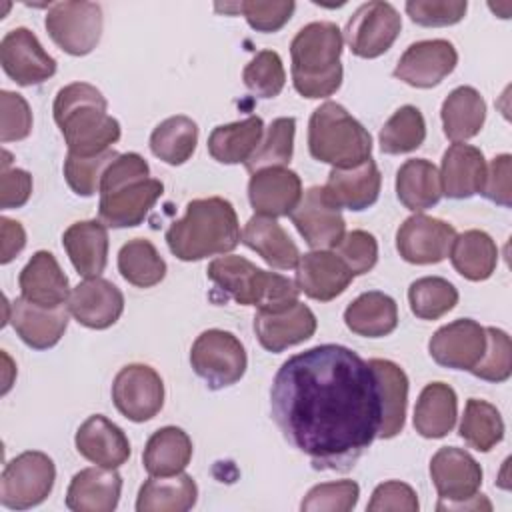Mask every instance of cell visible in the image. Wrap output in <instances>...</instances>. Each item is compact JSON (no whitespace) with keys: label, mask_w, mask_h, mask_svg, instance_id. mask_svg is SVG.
Segmentation results:
<instances>
[{"label":"cell","mask_w":512,"mask_h":512,"mask_svg":"<svg viewBox=\"0 0 512 512\" xmlns=\"http://www.w3.org/2000/svg\"><path fill=\"white\" fill-rule=\"evenodd\" d=\"M270 408L286 442L318 470H350L378 438L382 422L372 368L340 344H320L282 362Z\"/></svg>","instance_id":"1"},{"label":"cell","mask_w":512,"mask_h":512,"mask_svg":"<svg viewBox=\"0 0 512 512\" xmlns=\"http://www.w3.org/2000/svg\"><path fill=\"white\" fill-rule=\"evenodd\" d=\"M52 112L70 154L96 156L120 140V122L108 114L104 94L88 82L62 86Z\"/></svg>","instance_id":"2"},{"label":"cell","mask_w":512,"mask_h":512,"mask_svg":"<svg viewBox=\"0 0 512 512\" xmlns=\"http://www.w3.org/2000/svg\"><path fill=\"white\" fill-rule=\"evenodd\" d=\"M242 232L234 206L220 198H196L186 204V214L166 230L170 252L184 262L228 254L240 244Z\"/></svg>","instance_id":"3"},{"label":"cell","mask_w":512,"mask_h":512,"mask_svg":"<svg viewBox=\"0 0 512 512\" xmlns=\"http://www.w3.org/2000/svg\"><path fill=\"white\" fill-rule=\"evenodd\" d=\"M164 192V184L150 178L148 162L136 154H118L100 182L98 220L106 228H132L144 222Z\"/></svg>","instance_id":"4"},{"label":"cell","mask_w":512,"mask_h":512,"mask_svg":"<svg viewBox=\"0 0 512 512\" xmlns=\"http://www.w3.org/2000/svg\"><path fill=\"white\" fill-rule=\"evenodd\" d=\"M342 32L334 22H310L290 42L292 82L304 98L332 96L342 84Z\"/></svg>","instance_id":"5"},{"label":"cell","mask_w":512,"mask_h":512,"mask_svg":"<svg viewBox=\"0 0 512 512\" xmlns=\"http://www.w3.org/2000/svg\"><path fill=\"white\" fill-rule=\"evenodd\" d=\"M208 278L218 290L242 306L278 310L298 300V286L290 278L268 272L244 256H220L208 264Z\"/></svg>","instance_id":"6"},{"label":"cell","mask_w":512,"mask_h":512,"mask_svg":"<svg viewBox=\"0 0 512 512\" xmlns=\"http://www.w3.org/2000/svg\"><path fill=\"white\" fill-rule=\"evenodd\" d=\"M308 150L332 168H352L370 158L372 136L342 104L324 102L310 116Z\"/></svg>","instance_id":"7"},{"label":"cell","mask_w":512,"mask_h":512,"mask_svg":"<svg viewBox=\"0 0 512 512\" xmlns=\"http://www.w3.org/2000/svg\"><path fill=\"white\" fill-rule=\"evenodd\" d=\"M192 370L208 388L220 390L236 384L248 366L242 342L228 330H204L190 348Z\"/></svg>","instance_id":"8"},{"label":"cell","mask_w":512,"mask_h":512,"mask_svg":"<svg viewBox=\"0 0 512 512\" xmlns=\"http://www.w3.org/2000/svg\"><path fill=\"white\" fill-rule=\"evenodd\" d=\"M56 480L52 458L38 450H26L12 458L0 478V502L10 510H28L42 504Z\"/></svg>","instance_id":"9"},{"label":"cell","mask_w":512,"mask_h":512,"mask_svg":"<svg viewBox=\"0 0 512 512\" xmlns=\"http://www.w3.org/2000/svg\"><path fill=\"white\" fill-rule=\"evenodd\" d=\"M44 26L60 50L72 56H86L102 38L104 16L96 2H56L46 12Z\"/></svg>","instance_id":"10"},{"label":"cell","mask_w":512,"mask_h":512,"mask_svg":"<svg viewBox=\"0 0 512 512\" xmlns=\"http://www.w3.org/2000/svg\"><path fill=\"white\" fill-rule=\"evenodd\" d=\"M402 18L390 2L372 0L356 8L346 22V42L360 58L382 56L398 38Z\"/></svg>","instance_id":"11"},{"label":"cell","mask_w":512,"mask_h":512,"mask_svg":"<svg viewBox=\"0 0 512 512\" xmlns=\"http://www.w3.org/2000/svg\"><path fill=\"white\" fill-rule=\"evenodd\" d=\"M112 400L124 418L152 420L164 406V382L152 366L128 364L112 382Z\"/></svg>","instance_id":"12"},{"label":"cell","mask_w":512,"mask_h":512,"mask_svg":"<svg viewBox=\"0 0 512 512\" xmlns=\"http://www.w3.org/2000/svg\"><path fill=\"white\" fill-rule=\"evenodd\" d=\"M430 478L440 496L436 510L474 498L482 484L480 464L462 448L444 446L430 460Z\"/></svg>","instance_id":"13"},{"label":"cell","mask_w":512,"mask_h":512,"mask_svg":"<svg viewBox=\"0 0 512 512\" xmlns=\"http://www.w3.org/2000/svg\"><path fill=\"white\" fill-rule=\"evenodd\" d=\"M290 220L314 250L336 248L346 234V222L340 208L326 194L324 186L308 188L298 206L290 212Z\"/></svg>","instance_id":"14"},{"label":"cell","mask_w":512,"mask_h":512,"mask_svg":"<svg viewBox=\"0 0 512 512\" xmlns=\"http://www.w3.org/2000/svg\"><path fill=\"white\" fill-rule=\"evenodd\" d=\"M0 64L20 86L42 84L56 74V60L44 50L36 34L24 26L4 34L0 42Z\"/></svg>","instance_id":"15"},{"label":"cell","mask_w":512,"mask_h":512,"mask_svg":"<svg viewBox=\"0 0 512 512\" xmlns=\"http://www.w3.org/2000/svg\"><path fill=\"white\" fill-rule=\"evenodd\" d=\"M456 230L452 224L426 214L406 218L396 232V250L410 264H438L452 248Z\"/></svg>","instance_id":"16"},{"label":"cell","mask_w":512,"mask_h":512,"mask_svg":"<svg viewBox=\"0 0 512 512\" xmlns=\"http://www.w3.org/2000/svg\"><path fill=\"white\" fill-rule=\"evenodd\" d=\"M4 322L12 324L16 334L34 350H48L60 342L68 328V306L44 308L28 302L26 298H16L8 302L4 298Z\"/></svg>","instance_id":"17"},{"label":"cell","mask_w":512,"mask_h":512,"mask_svg":"<svg viewBox=\"0 0 512 512\" xmlns=\"http://www.w3.org/2000/svg\"><path fill=\"white\" fill-rule=\"evenodd\" d=\"M458 64V52L452 42L434 38L410 44L400 56L394 76L414 88L438 86Z\"/></svg>","instance_id":"18"},{"label":"cell","mask_w":512,"mask_h":512,"mask_svg":"<svg viewBox=\"0 0 512 512\" xmlns=\"http://www.w3.org/2000/svg\"><path fill=\"white\" fill-rule=\"evenodd\" d=\"M484 350L486 328L472 318H460L438 328L428 342L432 360L452 370H472Z\"/></svg>","instance_id":"19"},{"label":"cell","mask_w":512,"mask_h":512,"mask_svg":"<svg viewBox=\"0 0 512 512\" xmlns=\"http://www.w3.org/2000/svg\"><path fill=\"white\" fill-rule=\"evenodd\" d=\"M316 326L314 312L300 300L278 310H258L254 314V334L268 352H282L312 338Z\"/></svg>","instance_id":"20"},{"label":"cell","mask_w":512,"mask_h":512,"mask_svg":"<svg viewBox=\"0 0 512 512\" xmlns=\"http://www.w3.org/2000/svg\"><path fill=\"white\" fill-rule=\"evenodd\" d=\"M66 306L78 324L92 330H104L116 324L122 316L124 294L106 278H86L72 288Z\"/></svg>","instance_id":"21"},{"label":"cell","mask_w":512,"mask_h":512,"mask_svg":"<svg viewBox=\"0 0 512 512\" xmlns=\"http://www.w3.org/2000/svg\"><path fill=\"white\" fill-rule=\"evenodd\" d=\"M248 198L254 212L260 216H290L302 198V180L286 166L262 168L256 170L248 182Z\"/></svg>","instance_id":"22"},{"label":"cell","mask_w":512,"mask_h":512,"mask_svg":"<svg viewBox=\"0 0 512 512\" xmlns=\"http://www.w3.org/2000/svg\"><path fill=\"white\" fill-rule=\"evenodd\" d=\"M354 274L330 250H312L300 254L296 264V286L308 298L330 302L340 296L352 282Z\"/></svg>","instance_id":"23"},{"label":"cell","mask_w":512,"mask_h":512,"mask_svg":"<svg viewBox=\"0 0 512 512\" xmlns=\"http://www.w3.org/2000/svg\"><path fill=\"white\" fill-rule=\"evenodd\" d=\"M80 456L104 468H120L130 458V442L120 426L102 414L84 420L74 436Z\"/></svg>","instance_id":"24"},{"label":"cell","mask_w":512,"mask_h":512,"mask_svg":"<svg viewBox=\"0 0 512 512\" xmlns=\"http://www.w3.org/2000/svg\"><path fill=\"white\" fill-rule=\"evenodd\" d=\"M18 284L22 298L44 308L64 306L72 292L66 274L62 272L54 254L48 250H38L32 254L18 276Z\"/></svg>","instance_id":"25"},{"label":"cell","mask_w":512,"mask_h":512,"mask_svg":"<svg viewBox=\"0 0 512 512\" xmlns=\"http://www.w3.org/2000/svg\"><path fill=\"white\" fill-rule=\"evenodd\" d=\"M122 494L116 468L92 466L76 472L66 490V506L74 512H112Z\"/></svg>","instance_id":"26"},{"label":"cell","mask_w":512,"mask_h":512,"mask_svg":"<svg viewBox=\"0 0 512 512\" xmlns=\"http://www.w3.org/2000/svg\"><path fill=\"white\" fill-rule=\"evenodd\" d=\"M382 176L372 158L352 168H332L324 184L326 194L338 208L366 210L378 200Z\"/></svg>","instance_id":"27"},{"label":"cell","mask_w":512,"mask_h":512,"mask_svg":"<svg viewBox=\"0 0 512 512\" xmlns=\"http://www.w3.org/2000/svg\"><path fill=\"white\" fill-rule=\"evenodd\" d=\"M442 194L454 200L470 198L482 192L486 178V160L482 150L470 144L454 142L442 156L440 166Z\"/></svg>","instance_id":"28"},{"label":"cell","mask_w":512,"mask_h":512,"mask_svg":"<svg viewBox=\"0 0 512 512\" xmlns=\"http://www.w3.org/2000/svg\"><path fill=\"white\" fill-rule=\"evenodd\" d=\"M62 246L84 278H96L108 262V230L100 220H82L70 224L62 234Z\"/></svg>","instance_id":"29"},{"label":"cell","mask_w":512,"mask_h":512,"mask_svg":"<svg viewBox=\"0 0 512 512\" xmlns=\"http://www.w3.org/2000/svg\"><path fill=\"white\" fill-rule=\"evenodd\" d=\"M368 366L374 372L380 390L382 404V422L378 430V438H394L402 432L406 420V404H408V376L406 372L392 360L372 358Z\"/></svg>","instance_id":"30"},{"label":"cell","mask_w":512,"mask_h":512,"mask_svg":"<svg viewBox=\"0 0 512 512\" xmlns=\"http://www.w3.org/2000/svg\"><path fill=\"white\" fill-rule=\"evenodd\" d=\"M240 242L262 256V260L276 270L296 268L300 260V250L288 236V232L278 224L276 218L254 214L244 230Z\"/></svg>","instance_id":"31"},{"label":"cell","mask_w":512,"mask_h":512,"mask_svg":"<svg viewBox=\"0 0 512 512\" xmlns=\"http://www.w3.org/2000/svg\"><path fill=\"white\" fill-rule=\"evenodd\" d=\"M348 330L364 338H382L398 326V306L392 296L370 290L352 300L344 310Z\"/></svg>","instance_id":"32"},{"label":"cell","mask_w":512,"mask_h":512,"mask_svg":"<svg viewBox=\"0 0 512 512\" xmlns=\"http://www.w3.org/2000/svg\"><path fill=\"white\" fill-rule=\"evenodd\" d=\"M198 500V486L190 474L150 476L138 490V512H186Z\"/></svg>","instance_id":"33"},{"label":"cell","mask_w":512,"mask_h":512,"mask_svg":"<svg viewBox=\"0 0 512 512\" xmlns=\"http://www.w3.org/2000/svg\"><path fill=\"white\" fill-rule=\"evenodd\" d=\"M458 416V398L452 386L430 382L422 388L414 408V428L424 438H444Z\"/></svg>","instance_id":"34"},{"label":"cell","mask_w":512,"mask_h":512,"mask_svg":"<svg viewBox=\"0 0 512 512\" xmlns=\"http://www.w3.org/2000/svg\"><path fill=\"white\" fill-rule=\"evenodd\" d=\"M396 196L416 214L436 206L442 198L438 168L426 158L406 160L396 172Z\"/></svg>","instance_id":"35"},{"label":"cell","mask_w":512,"mask_h":512,"mask_svg":"<svg viewBox=\"0 0 512 512\" xmlns=\"http://www.w3.org/2000/svg\"><path fill=\"white\" fill-rule=\"evenodd\" d=\"M442 128L452 142L474 138L486 120V102L472 86L454 88L442 102Z\"/></svg>","instance_id":"36"},{"label":"cell","mask_w":512,"mask_h":512,"mask_svg":"<svg viewBox=\"0 0 512 512\" xmlns=\"http://www.w3.org/2000/svg\"><path fill=\"white\" fill-rule=\"evenodd\" d=\"M264 136L260 116H248L240 122L220 124L208 136V152L220 164L246 162Z\"/></svg>","instance_id":"37"},{"label":"cell","mask_w":512,"mask_h":512,"mask_svg":"<svg viewBox=\"0 0 512 512\" xmlns=\"http://www.w3.org/2000/svg\"><path fill=\"white\" fill-rule=\"evenodd\" d=\"M192 458V440L178 426L156 430L144 448L142 464L150 476H174L184 472Z\"/></svg>","instance_id":"38"},{"label":"cell","mask_w":512,"mask_h":512,"mask_svg":"<svg viewBox=\"0 0 512 512\" xmlns=\"http://www.w3.org/2000/svg\"><path fill=\"white\" fill-rule=\"evenodd\" d=\"M448 256L462 278L480 282L490 278L496 270L498 246L484 230H466L456 234Z\"/></svg>","instance_id":"39"},{"label":"cell","mask_w":512,"mask_h":512,"mask_svg":"<svg viewBox=\"0 0 512 512\" xmlns=\"http://www.w3.org/2000/svg\"><path fill=\"white\" fill-rule=\"evenodd\" d=\"M198 144V124L176 114L162 120L150 134V150L156 158L170 166H180L194 154Z\"/></svg>","instance_id":"40"},{"label":"cell","mask_w":512,"mask_h":512,"mask_svg":"<svg viewBox=\"0 0 512 512\" xmlns=\"http://www.w3.org/2000/svg\"><path fill=\"white\" fill-rule=\"evenodd\" d=\"M118 270L128 284L136 288H152L164 280L166 262L150 240L134 238L120 248Z\"/></svg>","instance_id":"41"},{"label":"cell","mask_w":512,"mask_h":512,"mask_svg":"<svg viewBox=\"0 0 512 512\" xmlns=\"http://www.w3.org/2000/svg\"><path fill=\"white\" fill-rule=\"evenodd\" d=\"M458 434L470 448L490 452L504 438V420L494 404L470 398L464 406Z\"/></svg>","instance_id":"42"},{"label":"cell","mask_w":512,"mask_h":512,"mask_svg":"<svg viewBox=\"0 0 512 512\" xmlns=\"http://www.w3.org/2000/svg\"><path fill=\"white\" fill-rule=\"evenodd\" d=\"M426 122L416 106H400L380 130V150L384 154H406L422 146Z\"/></svg>","instance_id":"43"},{"label":"cell","mask_w":512,"mask_h":512,"mask_svg":"<svg viewBox=\"0 0 512 512\" xmlns=\"http://www.w3.org/2000/svg\"><path fill=\"white\" fill-rule=\"evenodd\" d=\"M294 134H296V120L292 116H280L272 120V124L264 130V136L258 148L244 162L246 170L254 174L256 170H262V168L286 166L292 160Z\"/></svg>","instance_id":"44"},{"label":"cell","mask_w":512,"mask_h":512,"mask_svg":"<svg viewBox=\"0 0 512 512\" xmlns=\"http://www.w3.org/2000/svg\"><path fill=\"white\" fill-rule=\"evenodd\" d=\"M410 310L420 320H438L458 304V290L440 276H424L408 288Z\"/></svg>","instance_id":"45"},{"label":"cell","mask_w":512,"mask_h":512,"mask_svg":"<svg viewBox=\"0 0 512 512\" xmlns=\"http://www.w3.org/2000/svg\"><path fill=\"white\" fill-rule=\"evenodd\" d=\"M296 4L292 0H246L236 4H216L218 12H240L250 28L258 32L280 30L294 14Z\"/></svg>","instance_id":"46"},{"label":"cell","mask_w":512,"mask_h":512,"mask_svg":"<svg viewBox=\"0 0 512 512\" xmlns=\"http://www.w3.org/2000/svg\"><path fill=\"white\" fill-rule=\"evenodd\" d=\"M242 80L246 88L260 98H274L286 84L284 64L278 52L260 50L244 68Z\"/></svg>","instance_id":"47"},{"label":"cell","mask_w":512,"mask_h":512,"mask_svg":"<svg viewBox=\"0 0 512 512\" xmlns=\"http://www.w3.org/2000/svg\"><path fill=\"white\" fill-rule=\"evenodd\" d=\"M118 156L116 150H106L96 156H76L66 154L64 160V178L74 194L92 196L100 192V182L108 164Z\"/></svg>","instance_id":"48"},{"label":"cell","mask_w":512,"mask_h":512,"mask_svg":"<svg viewBox=\"0 0 512 512\" xmlns=\"http://www.w3.org/2000/svg\"><path fill=\"white\" fill-rule=\"evenodd\" d=\"M486 382H506L512 374V344L510 336L494 326L486 328V350L478 364L470 370Z\"/></svg>","instance_id":"49"},{"label":"cell","mask_w":512,"mask_h":512,"mask_svg":"<svg viewBox=\"0 0 512 512\" xmlns=\"http://www.w3.org/2000/svg\"><path fill=\"white\" fill-rule=\"evenodd\" d=\"M360 486L354 480L316 484L300 502L302 512H350L358 504Z\"/></svg>","instance_id":"50"},{"label":"cell","mask_w":512,"mask_h":512,"mask_svg":"<svg viewBox=\"0 0 512 512\" xmlns=\"http://www.w3.org/2000/svg\"><path fill=\"white\" fill-rule=\"evenodd\" d=\"M336 256L354 276H362L370 272L378 260V242L366 230H352L336 244Z\"/></svg>","instance_id":"51"},{"label":"cell","mask_w":512,"mask_h":512,"mask_svg":"<svg viewBox=\"0 0 512 512\" xmlns=\"http://www.w3.org/2000/svg\"><path fill=\"white\" fill-rule=\"evenodd\" d=\"M466 0H408L406 14L420 26H452L464 18Z\"/></svg>","instance_id":"52"},{"label":"cell","mask_w":512,"mask_h":512,"mask_svg":"<svg viewBox=\"0 0 512 512\" xmlns=\"http://www.w3.org/2000/svg\"><path fill=\"white\" fill-rule=\"evenodd\" d=\"M0 108V140L6 144L28 138L32 132V112L26 98L16 92L2 90Z\"/></svg>","instance_id":"53"},{"label":"cell","mask_w":512,"mask_h":512,"mask_svg":"<svg viewBox=\"0 0 512 512\" xmlns=\"http://www.w3.org/2000/svg\"><path fill=\"white\" fill-rule=\"evenodd\" d=\"M420 508L416 492L412 486L400 482V480H388L374 488L372 498L366 506L368 512H388V510H400V512H416Z\"/></svg>","instance_id":"54"},{"label":"cell","mask_w":512,"mask_h":512,"mask_svg":"<svg viewBox=\"0 0 512 512\" xmlns=\"http://www.w3.org/2000/svg\"><path fill=\"white\" fill-rule=\"evenodd\" d=\"M512 156L510 154H498L492 158L490 166H486V178L482 186V196L492 200L494 204H500L504 208H510L512 204Z\"/></svg>","instance_id":"55"},{"label":"cell","mask_w":512,"mask_h":512,"mask_svg":"<svg viewBox=\"0 0 512 512\" xmlns=\"http://www.w3.org/2000/svg\"><path fill=\"white\" fill-rule=\"evenodd\" d=\"M32 194V176L22 168L2 166L0 174V206L4 210L20 208Z\"/></svg>","instance_id":"56"},{"label":"cell","mask_w":512,"mask_h":512,"mask_svg":"<svg viewBox=\"0 0 512 512\" xmlns=\"http://www.w3.org/2000/svg\"><path fill=\"white\" fill-rule=\"evenodd\" d=\"M0 234H2V252H0V262L8 264L22 248L26 246V232L20 222L10 220L6 216L0 218Z\"/></svg>","instance_id":"57"},{"label":"cell","mask_w":512,"mask_h":512,"mask_svg":"<svg viewBox=\"0 0 512 512\" xmlns=\"http://www.w3.org/2000/svg\"><path fill=\"white\" fill-rule=\"evenodd\" d=\"M2 360H4V386H2V394H6L12 386V374H16V368L10 360V356L6 352H2Z\"/></svg>","instance_id":"58"}]
</instances>
